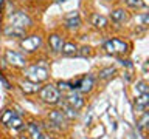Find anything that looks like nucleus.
Returning <instances> with one entry per match:
<instances>
[{
	"label": "nucleus",
	"instance_id": "obj_26",
	"mask_svg": "<svg viewBox=\"0 0 149 139\" xmlns=\"http://www.w3.org/2000/svg\"><path fill=\"white\" fill-rule=\"evenodd\" d=\"M58 88H59V90H62V91H68V90H73V85H72V83H68V82H59Z\"/></svg>",
	"mask_w": 149,
	"mask_h": 139
},
{
	"label": "nucleus",
	"instance_id": "obj_3",
	"mask_svg": "<svg viewBox=\"0 0 149 139\" xmlns=\"http://www.w3.org/2000/svg\"><path fill=\"white\" fill-rule=\"evenodd\" d=\"M104 50L110 54H124L127 51V43L120 39H110L104 43Z\"/></svg>",
	"mask_w": 149,
	"mask_h": 139
},
{
	"label": "nucleus",
	"instance_id": "obj_17",
	"mask_svg": "<svg viewBox=\"0 0 149 139\" xmlns=\"http://www.w3.org/2000/svg\"><path fill=\"white\" fill-rule=\"evenodd\" d=\"M61 51H62V54H65V56H73V54L78 53V46L74 43H72V42H67V43L62 45Z\"/></svg>",
	"mask_w": 149,
	"mask_h": 139
},
{
	"label": "nucleus",
	"instance_id": "obj_13",
	"mask_svg": "<svg viewBox=\"0 0 149 139\" xmlns=\"http://www.w3.org/2000/svg\"><path fill=\"white\" fill-rule=\"evenodd\" d=\"M48 119H50L51 124L58 125V127H62V124L65 120V116L62 114V111H51L50 116H48Z\"/></svg>",
	"mask_w": 149,
	"mask_h": 139
},
{
	"label": "nucleus",
	"instance_id": "obj_18",
	"mask_svg": "<svg viewBox=\"0 0 149 139\" xmlns=\"http://www.w3.org/2000/svg\"><path fill=\"white\" fill-rule=\"evenodd\" d=\"M26 128H28V133H30V136H33L34 139H39V138L42 136L40 128H39V125H37L36 122H30Z\"/></svg>",
	"mask_w": 149,
	"mask_h": 139
},
{
	"label": "nucleus",
	"instance_id": "obj_10",
	"mask_svg": "<svg viewBox=\"0 0 149 139\" xmlns=\"http://www.w3.org/2000/svg\"><path fill=\"white\" fill-rule=\"evenodd\" d=\"M48 43L51 46V50H53L54 53H58V51H61V48H62L64 42H62V37L59 34H51L48 37Z\"/></svg>",
	"mask_w": 149,
	"mask_h": 139
},
{
	"label": "nucleus",
	"instance_id": "obj_1",
	"mask_svg": "<svg viewBox=\"0 0 149 139\" xmlns=\"http://www.w3.org/2000/svg\"><path fill=\"white\" fill-rule=\"evenodd\" d=\"M25 77L31 82L40 83L48 79V70L45 67H39V65H33V67L25 70Z\"/></svg>",
	"mask_w": 149,
	"mask_h": 139
},
{
	"label": "nucleus",
	"instance_id": "obj_11",
	"mask_svg": "<svg viewBox=\"0 0 149 139\" xmlns=\"http://www.w3.org/2000/svg\"><path fill=\"white\" fill-rule=\"evenodd\" d=\"M135 105H137V108L140 110V113L146 110L148 105H149V94H148V93H144V94H138L137 99H135Z\"/></svg>",
	"mask_w": 149,
	"mask_h": 139
},
{
	"label": "nucleus",
	"instance_id": "obj_32",
	"mask_svg": "<svg viewBox=\"0 0 149 139\" xmlns=\"http://www.w3.org/2000/svg\"><path fill=\"white\" fill-rule=\"evenodd\" d=\"M39 139H54V138H50V136H44V134H42V136H40Z\"/></svg>",
	"mask_w": 149,
	"mask_h": 139
},
{
	"label": "nucleus",
	"instance_id": "obj_21",
	"mask_svg": "<svg viewBox=\"0 0 149 139\" xmlns=\"http://www.w3.org/2000/svg\"><path fill=\"white\" fill-rule=\"evenodd\" d=\"M116 70L113 67H107V68H102L100 71V79H110L112 76L115 74Z\"/></svg>",
	"mask_w": 149,
	"mask_h": 139
},
{
	"label": "nucleus",
	"instance_id": "obj_12",
	"mask_svg": "<svg viewBox=\"0 0 149 139\" xmlns=\"http://www.w3.org/2000/svg\"><path fill=\"white\" fill-rule=\"evenodd\" d=\"M5 34L9 36V37H23V36H25V28L9 25L6 30H5Z\"/></svg>",
	"mask_w": 149,
	"mask_h": 139
},
{
	"label": "nucleus",
	"instance_id": "obj_8",
	"mask_svg": "<svg viewBox=\"0 0 149 139\" xmlns=\"http://www.w3.org/2000/svg\"><path fill=\"white\" fill-rule=\"evenodd\" d=\"M67 104L70 107H73L74 110H79V108H82V107H84V99H82V96L79 94V93L72 91L68 94V97H67Z\"/></svg>",
	"mask_w": 149,
	"mask_h": 139
},
{
	"label": "nucleus",
	"instance_id": "obj_34",
	"mask_svg": "<svg viewBox=\"0 0 149 139\" xmlns=\"http://www.w3.org/2000/svg\"><path fill=\"white\" fill-rule=\"evenodd\" d=\"M23 139H25V138H23Z\"/></svg>",
	"mask_w": 149,
	"mask_h": 139
},
{
	"label": "nucleus",
	"instance_id": "obj_29",
	"mask_svg": "<svg viewBox=\"0 0 149 139\" xmlns=\"http://www.w3.org/2000/svg\"><path fill=\"white\" fill-rule=\"evenodd\" d=\"M143 25H144V26L148 25V16H144V17H143Z\"/></svg>",
	"mask_w": 149,
	"mask_h": 139
},
{
	"label": "nucleus",
	"instance_id": "obj_24",
	"mask_svg": "<svg viewBox=\"0 0 149 139\" xmlns=\"http://www.w3.org/2000/svg\"><path fill=\"white\" fill-rule=\"evenodd\" d=\"M126 5L129 8H140V6H143V2L141 0H126Z\"/></svg>",
	"mask_w": 149,
	"mask_h": 139
},
{
	"label": "nucleus",
	"instance_id": "obj_30",
	"mask_svg": "<svg viewBox=\"0 0 149 139\" xmlns=\"http://www.w3.org/2000/svg\"><path fill=\"white\" fill-rule=\"evenodd\" d=\"M143 71H144V73H146V71H148V62H144V67H143Z\"/></svg>",
	"mask_w": 149,
	"mask_h": 139
},
{
	"label": "nucleus",
	"instance_id": "obj_19",
	"mask_svg": "<svg viewBox=\"0 0 149 139\" xmlns=\"http://www.w3.org/2000/svg\"><path fill=\"white\" fill-rule=\"evenodd\" d=\"M134 91H135V94H144V93H148L149 91V87H148V83L146 82H143V81H140L135 83V87H134Z\"/></svg>",
	"mask_w": 149,
	"mask_h": 139
},
{
	"label": "nucleus",
	"instance_id": "obj_28",
	"mask_svg": "<svg viewBox=\"0 0 149 139\" xmlns=\"http://www.w3.org/2000/svg\"><path fill=\"white\" fill-rule=\"evenodd\" d=\"M0 81H2V82H3V83H5V87H6V88H9V83H8V82H6V79H5V77H3V76H2V74H0Z\"/></svg>",
	"mask_w": 149,
	"mask_h": 139
},
{
	"label": "nucleus",
	"instance_id": "obj_20",
	"mask_svg": "<svg viewBox=\"0 0 149 139\" xmlns=\"http://www.w3.org/2000/svg\"><path fill=\"white\" fill-rule=\"evenodd\" d=\"M62 114L65 116V118H68V119H74V118H78V110H74L73 107H70L67 104V105H64Z\"/></svg>",
	"mask_w": 149,
	"mask_h": 139
},
{
	"label": "nucleus",
	"instance_id": "obj_14",
	"mask_svg": "<svg viewBox=\"0 0 149 139\" xmlns=\"http://www.w3.org/2000/svg\"><path fill=\"white\" fill-rule=\"evenodd\" d=\"M110 19L115 23H123L124 20H127V14H126L124 9H115V11H112Z\"/></svg>",
	"mask_w": 149,
	"mask_h": 139
},
{
	"label": "nucleus",
	"instance_id": "obj_22",
	"mask_svg": "<svg viewBox=\"0 0 149 139\" xmlns=\"http://www.w3.org/2000/svg\"><path fill=\"white\" fill-rule=\"evenodd\" d=\"M16 116V113H14L13 110H6L5 113L2 114V118H0V122H2L3 125H8L9 122H11V119Z\"/></svg>",
	"mask_w": 149,
	"mask_h": 139
},
{
	"label": "nucleus",
	"instance_id": "obj_7",
	"mask_svg": "<svg viewBox=\"0 0 149 139\" xmlns=\"http://www.w3.org/2000/svg\"><path fill=\"white\" fill-rule=\"evenodd\" d=\"M93 85H95V79H93L92 76H86V77H82L79 82L74 83L73 90L76 88V90H79L81 93H88V91H92Z\"/></svg>",
	"mask_w": 149,
	"mask_h": 139
},
{
	"label": "nucleus",
	"instance_id": "obj_9",
	"mask_svg": "<svg viewBox=\"0 0 149 139\" xmlns=\"http://www.w3.org/2000/svg\"><path fill=\"white\" fill-rule=\"evenodd\" d=\"M81 25V17H79V14L74 11V12H70L67 17H65V26L68 28V30H76V28Z\"/></svg>",
	"mask_w": 149,
	"mask_h": 139
},
{
	"label": "nucleus",
	"instance_id": "obj_15",
	"mask_svg": "<svg viewBox=\"0 0 149 139\" xmlns=\"http://www.w3.org/2000/svg\"><path fill=\"white\" fill-rule=\"evenodd\" d=\"M90 20H92V25L95 28H106L107 26V19L104 16H101V14H93Z\"/></svg>",
	"mask_w": 149,
	"mask_h": 139
},
{
	"label": "nucleus",
	"instance_id": "obj_4",
	"mask_svg": "<svg viewBox=\"0 0 149 139\" xmlns=\"http://www.w3.org/2000/svg\"><path fill=\"white\" fill-rule=\"evenodd\" d=\"M42 45V37L40 36H30V37H25V39L20 40V48L26 53H33L36 51L39 46Z\"/></svg>",
	"mask_w": 149,
	"mask_h": 139
},
{
	"label": "nucleus",
	"instance_id": "obj_2",
	"mask_svg": "<svg viewBox=\"0 0 149 139\" xmlns=\"http://www.w3.org/2000/svg\"><path fill=\"white\" fill-rule=\"evenodd\" d=\"M40 99L47 104H58L61 99V90L56 85L48 83L40 90Z\"/></svg>",
	"mask_w": 149,
	"mask_h": 139
},
{
	"label": "nucleus",
	"instance_id": "obj_23",
	"mask_svg": "<svg viewBox=\"0 0 149 139\" xmlns=\"http://www.w3.org/2000/svg\"><path fill=\"white\" fill-rule=\"evenodd\" d=\"M8 125H11L14 130H22L23 128V122H22V119L19 118V116H14V118L11 119V122H9Z\"/></svg>",
	"mask_w": 149,
	"mask_h": 139
},
{
	"label": "nucleus",
	"instance_id": "obj_16",
	"mask_svg": "<svg viewBox=\"0 0 149 139\" xmlns=\"http://www.w3.org/2000/svg\"><path fill=\"white\" fill-rule=\"evenodd\" d=\"M20 87H22V90L25 91L26 94H33V93H37V91H39V85H37L36 82H31V81L22 82Z\"/></svg>",
	"mask_w": 149,
	"mask_h": 139
},
{
	"label": "nucleus",
	"instance_id": "obj_31",
	"mask_svg": "<svg viewBox=\"0 0 149 139\" xmlns=\"http://www.w3.org/2000/svg\"><path fill=\"white\" fill-rule=\"evenodd\" d=\"M141 2H143V6H148L149 5V0H141Z\"/></svg>",
	"mask_w": 149,
	"mask_h": 139
},
{
	"label": "nucleus",
	"instance_id": "obj_33",
	"mask_svg": "<svg viewBox=\"0 0 149 139\" xmlns=\"http://www.w3.org/2000/svg\"><path fill=\"white\" fill-rule=\"evenodd\" d=\"M3 2L5 0H0V9H2V6H3Z\"/></svg>",
	"mask_w": 149,
	"mask_h": 139
},
{
	"label": "nucleus",
	"instance_id": "obj_6",
	"mask_svg": "<svg viewBox=\"0 0 149 139\" xmlns=\"http://www.w3.org/2000/svg\"><path fill=\"white\" fill-rule=\"evenodd\" d=\"M9 25H14V26H20V28H26V26H30L31 25V19L26 16L25 12H22V11H17V12H14L9 16Z\"/></svg>",
	"mask_w": 149,
	"mask_h": 139
},
{
	"label": "nucleus",
	"instance_id": "obj_27",
	"mask_svg": "<svg viewBox=\"0 0 149 139\" xmlns=\"http://www.w3.org/2000/svg\"><path fill=\"white\" fill-rule=\"evenodd\" d=\"M148 119H149V114H148V113H143V118L140 119V122H138L141 128H144V127L148 125Z\"/></svg>",
	"mask_w": 149,
	"mask_h": 139
},
{
	"label": "nucleus",
	"instance_id": "obj_5",
	"mask_svg": "<svg viewBox=\"0 0 149 139\" xmlns=\"http://www.w3.org/2000/svg\"><path fill=\"white\" fill-rule=\"evenodd\" d=\"M5 60L13 65V67H17V68H25L26 65V59L23 57L20 53H16V51L13 50H8L6 53H5Z\"/></svg>",
	"mask_w": 149,
	"mask_h": 139
},
{
	"label": "nucleus",
	"instance_id": "obj_25",
	"mask_svg": "<svg viewBox=\"0 0 149 139\" xmlns=\"http://www.w3.org/2000/svg\"><path fill=\"white\" fill-rule=\"evenodd\" d=\"M76 54L82 56V57H86V56H90V54H92V48H90V46H82V48L79 50Z\"/></svg>",
	"mask_w": 149,
	"mask_h": 139
}]
</instances>
